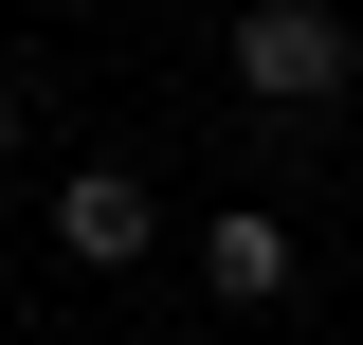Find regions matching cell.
I'll use <instances>...</instances> for the list:
<instances>
[{
  "label": "cell",
  "mask_w": 363,
  "mask_h": 345,
  "mask_svg": "<svg viewBox=\"0 0 363 345\" xmlns=\"http://www.w3.org/2000/svg\"><path fill=\"white\" fill-rule=\"evenodd\" d=\"M0 164H18V91H0Z\"/></svg>",
  "instance_id": "cell-4"
},
{
  "label": "cell",
  "mask_w": 363,
  "mask_h": 345,
  "mask_svg": "<svg viewBox=\"0 0 363 345\" xmlns=\"http://www.w3.org/2000/svg\"><path fill=\"white\" fill-rule=\"evenodd\" d=\"M55 18H91V0H55Z\"/></svg>",
  "instance_id": "cell-5"
},
{
  "label": "cell",
  "mask_w": 363,
  "mask_h": 345,
  "mask_svg": "<svg viewBox=\"0 0 363 345\" xmlns=\"http://www.w3.org/2000/svg\"><path fill=\"white\" fill-rule=\"evenodd\" d=\"M200 291L255 327V309H291V291H309V236H291L272 200H218V218H200Z\"/></svg>",
  "instance_id": "cell-2"
},
{
  "label": "cell",
  "mask_w": 363,
  "mask_h": 345,
  "mask_svg": "<svg viewBox=\"0 0 363 345\" xmlns=\"http://www.w3.org/2000/svg\"><path fill=\"white\" fill-rule=\"evenodd\" d=\"M55 255H73V273H145V255H164V200H145L128 164H73V182H55Z\"/></svg>",
  "instance_id": "cell-3"
},
{
  "label": "cell",
  "mask_w": 363,
  "mask_h": 345,
  "mask_svg": "<svg viewBox=\"0 0 363 345\" xmlns=\"http://www.w3.org/2000/svg\"><path fill=\"white\" fill-rule=\"evenodd\" d=\"M236 91L255 109H345L363 91V37H345V0H236Z\"/></svg>",
  "instance_id": "cell-1"
}]
</instances>
